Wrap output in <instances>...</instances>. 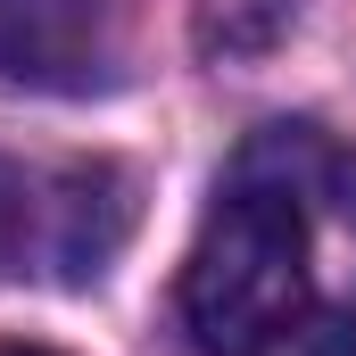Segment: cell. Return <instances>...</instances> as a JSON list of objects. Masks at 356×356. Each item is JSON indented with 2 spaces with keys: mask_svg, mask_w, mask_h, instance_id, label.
Wrapping results in <instances>:
<instances>
[{
  "mask_svg": "<svg viewBox=\"0 0 356 356\" xmlns=\"http://www.w3.org/2000/svg\"><path fill=\"white\" fill-rule=\"evenodd\" d=\"M332 175L315 124H266L232 182L216 191L191 266H182V323L207 356H273L307 323V191Z\"/></svg>",
  "mask_w": 356,
  "mask_h": 356,
  "instance_id": "obj_1",
  "label": "cell"
},
{
  "mask_svg": "<svg viewBox=\"0 0 356 356\" xmlns=\"http://www.w3.org/2000/svg\"><path fill=\"white\" fill-rule=\"evenodd\" d=\"M133 232V175L116 158H75L50 175H25L17 199H0V257L8 273L91 282Z\"/></svg>",
  "mask_w": 356,
  "mask_h": 356,
  "instance_id": "obj_2",
  "label": "cell"
},
{
  "mask_svg": "<svg viewBox=\"0 0 356 356\" xmlns=\"http://www.w3.org/2000/svg\"><path fill=\"white\" fill-rule=\"evenodd\" d=\"M108 58V0H0V75L25 91H83Z\"/></svg>",
  "mask_w": 356,
  "mask_h": 356,
  "instance_id": "obj_3",
  "label": "cell"
},
{
  "mask_svg": "<svg viewBox=\"0 0 356 356\" xmlns=\"http://www.w3.org/2000/svg\"><path fill=\"white\" fill-rule=\"evenodd\" d=\"M290 17L298 0H191V42L207 67H241V58H266L290 33Z\"/></svg>",
  "mask_w": 356,
  "mask_h": 356,
  "instance_id": "obj_4",
  "label": "cell"
},
{
  "mask_svg": "<svg viewBox=\"0 0 356 356\" xmlns=\"http://www.w3.org/2000/svg\"><path fill=\"white\" fill-rule=\"evenodd\" d=\"M332 191H340V207H348V232H356V158H348V166H332Z\"/></svg>",
  "mask_w": 356,
  "mask_h": 356,
  "instance_id": "obj_5",
  "label": "cell"
},
{
  "mask_svg": "<svg viewBox=\"0 0 356 356\" xmlns=\"http://www.w3.org/2000/svg\"><path fill=\"white\" fill-rule=\"evenodd\" d=\"M0 356H58V348H42V340H0Z\"/></svg>",
  "mask_w": 356,
  "mask_h": 356,
  "instance_id": "obj_6",
  "label": "cell"
}]
</instances>
